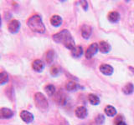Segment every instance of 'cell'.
I'll return each mask as SVG.
<instances>
[{"label": "cell", "instance_id": "obj_1", "mask_svg": "<svg viewBox=\"0 0 134 125\" xmlns=\"http://www.w3.org/2000/svg\"><path fill=\"white\" fill-rule=\"evenodd\" d=\"M53 40L58 43H61L66 48L70 50H73L75 48V40L72 35L67 29H63L60 33H57L53 35Z\"/></svg>", "mask_w": 134, "mask_h": 125}, {"label": "cell", "instance_id": "obj_2", "mask_svg": "<svg viewBox=\"0 0 134 125\" xmlns=\"http://www.w3.org/2000/svg\"><path fill=\"white\" fill-rule=\"evenodd\" d=\"M27 25L33 32L38 33H44L45 32L44 24L42 21L41 17L38 14L31 16L27 20Z\"/></svg>", "mask_w": 134, "mask_h": 125}, {"label": "cell", "instance_id": "obj_3", "mask_svg": "<svg viewBox=\"0 0 134 125\" xmlns=\"http://www.w3.org/2000/svg\"><path fill=\"white\" fill-rule=\"evenodd\" d=\"M35 103L36 107L41 111H44L49 108L47 98L42 93H36L35 95Z\"/></svg>", "mask_w": 134, "mask_h": 125}, {"label": "cell", "instance_id": "obj_4", "mask_svg": "<svg viewBox=\"0 0 134 125\" xmlns=\"http://www.w3.org/2000/svg\"><path fill=\"white\" fill-rule=\"evenodd\" d=\"M99 49V45L96 43H91L89 47H88L86 52V58H91L95 54L98 52Z\"/></svg>", "mask_w": 134, "mask_h": 125}, {"label": "cell", "instance_id": "obj_5", "mask_svg": "<svg viewBox=\"0 0 134 125\" xmlns=\"http://www.w3.org/2000/svg\"><path fill=\"white\" fill-rule=\"evenodd\" d=\"M20 28V23L19 21L14 19L12 20L11 22L8 23V30L9 31V33H18L19 30Z\"/></svg>", "mask_w": 134, "mask_h": 125}, {"label": "cell", "instance_id": "obj_6", "mask_svg": "<svg viewBox=\"0 0 134 125\" xmlns=\"http://www.w3.org/2000/svg\"><path fill=\"white\" fill-rule=\"evenodd\" d=\"M14 112L10 108H0V118L1 119H8L14 116Z\"/></svg>", "mask_w": 134, "mask_h": 125}, {"label": "cell", "instance_id": "obj_7", "mask_svg": "<svg viewBox=\"0 0 134 125\" xmlns=\"http://www.w3.org/2000/svg\"><path fill=\"white\" fill-rule=\"evenodd\" d=\"M20 118L22 119L24 123H30L34 121V115L31 114V113H29V111H26V110H23L22 112L20 113Z\"/></svg>", "mask_w": 134, "mask_h": 125}, {"label": "cell", "instance_id": "obj_8", "mask_svg": "<svg viewBox=\"0 0 134 125\" xmlns=\"http://www.w3.org/2000/svg\"><path fill=\"white\" fill-rule=\"evenodd\" d=\"M54 100H55V102L59 104V105L64 106L66 103V96L62 91H59L58 93L55 94Z\"/></svg>", "mask_w": 134, "mask_h": 125}, {"label": "cell", "instance_id": "obj_9", "mask_svg": "<svg viewBox=\"0 0 134 125\" xmlns=\"http://www.w3.org/2000/svg\"><path fill=\"white\" fill-rule=\"evenodd\" d=\"M75 113V115H76V117L78 118H82V119L85 118L87 116V114H88L87 109L83 106L77 107Z\"/></svg>", "mask_w": 134, "mask_h": 125}, {"label": "cell", "instance_id": "obj_10", "mask_svg": "<svg viewBox=\"0 0 134 125\" xmlns=\"http://www.w3.org/2000/svg\"><path fill=\"white\" fill-rule=\"evenodd\" d=\"M32 68L35 71V72H38V73H40L43 71L44 68V63L42 62L41 60L40 59H36L33 62L32 64Z\"/></svg>", "mask_w": 134, "mask_h": 125}, {"label": "cell", "instance_id": "obj_11", "mask_svg": "<svg viewBox=\"0 0 134 125\" xmlns=\"http://www.w3.org/2000/svg\"><path fill=\"white\" fill-rule=\"evenodd\" d=\"M92 29L89 25H83L81 27V35L85 39H88L91 35Z\"/></svg>", "mask_w": 134, "mask_h": 125}, {"label": "cell", "instance_id": "obj_12", "mask_svg": "<svg viewBox=\"0 0 134 125\" xmlns=\"http://www.w3.org/2000/svg\"><path fill=\"white\" fill-rule=\"evenodd\" d=\"M100 71L103 74L110 76L113 73V68L109 64H102L100 66Z\"/></svg>", "mask_w": 134, "mask_h": 125}, {"label": "cell", "instance_id": "obj_13", "mask_svg": "<svg viewBox=\"0 0 134 125\" xmlns=\"http://www.w3.org/2000/svg\"><path fill=\"white\" fill-rule=\"evenodd\" d=\"M99 49L102 53H107L110 52L111 46L108 43H107V42L100 41V43H99Z\"/></svg>", "mask_w": 134, "mask_h": 125}, {"label": "cell", "instance_id": "obj_14", "mask_svg": "<svg viewBox=\"0 0 134 125\" xmlns=\"http://www.w3.org/2000/svg\"><path fill=\"white\" fill-rule=\"evenodd\" d=\"M119 19H120V14L118 12H111L108 14V20L112 23H117Z\"/></svg>", "mask_w": 134, "mask_h": 125}, {"label": "cell", "instance_id": "obj_15", "mask_svg": "<svg viewBox=\"0 0 134 125\" xmlns=\"http://www.w3.org/2000/svg\"><path fill=\"white\" fill-rule=\"evenodd\" d=\"M50 23H51L54 27H59L60 26L62 23V18L59 15H53L50 18Z\"/></svg>", "mask_w": 134, "mask_h": 125}, {"label": "cell", "instance_id": "obj_16", "mask_svg": "<svg viewBox=\"0 0 134 125\" xmlns=\"http://www.w3.org/2000/svg\"><path fill=\"white\" fill-rule=\"evenodd\" d=\"M44 58H45V61H46L47 64H52V62L54 59V50H52V49L48 50V51L46 52V53H45Z\"/></svg>", "mask_w": 134, "mask_h": 125}, {"label": "cell", "instance_id": "obj_17", "mask_svg": "<svg viewBox=\"0 0 134 125\" xmlns=\"http://www.w3.org/2000/svg\"><path fill=\"white\" fill-rule=\"evenodd\" d=\"M105 114L109 117H114L116 114V110L113 106L107 105L105 108Z\"/></svg>", "mask_w": 134, "mask_h": 125}, {"label": "cell", "instance_id": "obj_18", "mask_svg": "<svg viewBox=\"0 0 134 125\" xmlns=\"http://www.w3.org/2000/svg\"><path fill=\"white\" fill-rule=\"evenodd\" d=\"M83 54V48L81 46H76L73 50H71V55L75 58H79Z\"/></svg>", "mask_w": 134, "mask_h": 125}, {"label": "cell", "instance_id": "obj_19", "mask_svg": "<svg viewBox=\"0 0 134 125\" xmlns=\"http://www.w3.org/2000/svg\"><path fill=\"white\" fill-rule=\"evenodd\" d=\"M88 99H89V102L92 104V105H98L100 103L99 97L94 93H90L89 96H88Z\"/></svg>", "mask_w": 134, "mask_h": 125}, {"label": "cell", "instance_id": "obj_20", "mask_svg": "<svg viewBox=\"0 0 134 125\" xmlns=\"http://www.w3.org/2000/svg\"><path fill=\"white\" fill-rule=\"evenodd\" d=\"M133 90H134V86H133V84L132 83H127L125 86H124V88L122 89V91H123V93H125V94H127V95H128V94H131L132 92H133Z\"/></svg>", "mask_w": 134, "mask_h": 125}, {"label": "cell", "instance_id": "obj_21", "mask_svg": "<svg viewBox=\"0 0 134 125\" xmlns=\"http://www.w3.org/2000/svg\"><path fill=\"white\" fill-rule=\"evenodd\" d=\"M8 74L3 71V72H0V85L5 84L8 82Z\"/></svg>", "mask_w": 134, "mask_h": 125}, {"label": "cell", "instance_id": "obj_22", "mask_svg": "<svg viewBox=\"0 0 134 125\" xmlns=\"http://www.w3.org/2000/svg\"><path fill=\"white\" fill-rule=\"evenodd\" d=\"M44 90L49 96H53L55 93V87L52 84H48L44 87Z\"/></svg>", "mask_w": 134, "mask_h": 125}, {"label": "cell", "instance_id": "obj_23", "mask_svg": "<svg viewBox=\"0 0 134 125\" xmlns=\"http://www.w3.org/2000/svg\"><path fill=\"white\" fill-rule=\"evenodd\" d=\"M77 87H78L77 83H75V82H73V81H69L68 83H66V85H65L66 89L68 90V91H70V92L76 90Z\"/></svg>", "mask_w": 134, "mask_h": 125}, {"label": "cell", "instance_id": "obj_24", "mask_svg": "<svg viewBox=\"0 0 134 125\" xmlns=\"http://www.w3.org/2000/svg\"><path fill=\"white\" fill-rule=\"evenodd\" d=\"M60 73V68L57 66H53L51 68H50V74L54 77L58 76Z\"/></svg>", "mask_w": 134, "mask_h": 125}, {"label": "cell", "instance_id": "obj_25", "mask_svg": "<svg viewBox=\"0 0 134 125\" xmlns=\"http://www.w3.org/2000/svg\"><path fill=\"white\" fill-rule=\"evenodd\" d=\"M95 121H96V123H97L98 125L102 124L104 123V121H105V117H104V115L103 114H98L97 117L96 118Z\"/></svg>", "mask_w": 134, "mask_h": 125}, {"label": "cell", "instance_id": "obj_26", "mask_svg": "<svg viewBox=\"0 0 134 125\" xmlns=\"http://www.w3.org/2000/svg\"><path fill=\"white\" fill-rule=\"evenodd\" d=\"M81 6L83 7L84 10H87V8H88V3L86 1H81Z\"/></svg>", "mask_w": 134, "mask_h": 125}, {"label": "cell", "instance_id": "obj_27", "mask_svg": "<svg viewBox=\"0 0 134 125\" xmlns=\"http://www.w3.org/2000/svg\"><path fill=\"white\" fill-rule=\"evenodd\" d=\"M115 125H127V124L123 121H119V122H116Z\"/></svg>", "mask_w": 134, "mask_h": 125}, {"label": "cell", "instance_id": "obj_28", "mask_svg": "<svg viewBox=\"0 0 134 125\" xmlns=\"http://www.w3.org/2000/svg\"><path fill=\"white\" fill-rule=\"evenodd\" d=\"M129 69H131V71L134 73V68H132V67H129Z\"/></svg>", "mask_w": 134, "mask_h": 125}, {"label": "cell", "instance_id": "obj_29", "mask_svg": "<svg viewBox=\"0 0 134 125\" xmlns=\"http://www.w3.org/2000/svg\"><path fill=\"white\" fill-rule=\"evenodd\" d=\"M2 25V19H1V16H0V27H1Z\"/></svg>", "mask_w": 134, "mask_h": 125}]
</instances>
